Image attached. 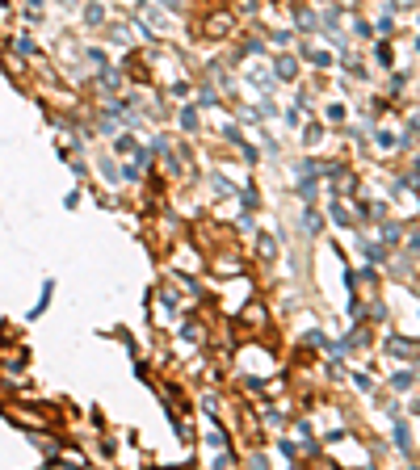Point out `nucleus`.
<instances>
[{
    "instance_id": "nucleus-1",
    "label": "nucleus",
    "mask_w": 420,
    "mask_h": 470,
    "mask_svg": "<svg viewBox=\"0 0 420 470\" xmlns=\"http://www.w3.org/2000/svg\"><path fill=\"white\" fill-rule=\"evenodd\" d=\"M84 17H88V26H101V21H105V9H101V4H88Z\"/></svg>"
},
{
    "instance_id": "nucleus-2",
    "label": "nucleus",
    "mask_w": 420,
    "mask_h": 470,
    "mask_svg": "<svg viewBox=\"0 0 420 470\" xmlns=\"http://www.w3.org/2000/svg\"><path fill=\"white\" fill-rule=\"evenodd\" d=\"M278 76H281V80H290V76H294V59H278Z\"/></svg>"
},
{
    "instance_id": "nucleus-3",
    "label": "nucleus",
    "mask_w": 420,
    "mask_h": 470,
    "mask_svg": "<svg viewBox=\"0 0 420 470\" xmlns=\"http://www.w3.org/2000/svg\"><path fill=\"white\" fill-rule=\"evenodd\" d=\"M59 9H63V13H76V9H80V0H59Z\"/></svg>"
},
{
    "instance_id": "nucleus-4",
    "label": "nucleus",
    "mask_w": 420,
    "mask_h": 470,
    "mask_svg": "<svg viewBox=\"0 0 420 470\" xmlns=\"http://www.w3.org/2000/svg\"><path fill=\"white\" fill-rule=\"evenodd\" d=\"M42 9V0H29V13H38Z\"/></svg>"
},
{
    "instance_id": "nucleus-5",
    "label": "nucleus",
    "mask_w": 420,
    "mask_h": 470,
    "mask_svg": "<svg viewBox=\"0 0 420 470\" xmlns=\"http://www.w3.org/2000/svg\"><path fill=\"white\" fill-rule=\"evenodd\" d=\"M164 9H181V0H164Z\"/></svg>"
}]
</instances>
